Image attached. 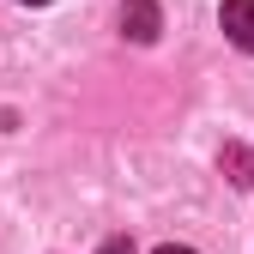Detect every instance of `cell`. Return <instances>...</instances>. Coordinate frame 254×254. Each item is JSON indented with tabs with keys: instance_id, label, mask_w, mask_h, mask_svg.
<instances>
[{
	"instance_id": "cell-4",
	"label": "cell",
	"mask_w": 254,
	"mask_h": 254,
	"mask_svg": "<svg viewBox=\"0 0 254 254\" xmlns=\"http://www.w3.org/2000/svg\"><path fill=\"white\" fill-rule=\"evenodd\" d=\"M151 254H200V248H182V242H164V248H151Z\"/></svg>"
},
{
	"instance_id": "cell-2",
	"label": "cell",
	"mask_w": 254,
	"mask_h": 254,
	"mask_svg": "<svg viewBox=\"0 0 254 254\" xmlns=\"http://www.w3.org/2000/svg\"><path fill=\"white\" fill-rule=\"evenodd\" d=\"M121 30H127L133 43H157V30H164L157 0H127V6H121Z\"/></svg>"
},
{
	"instance_id": "cell-1",
	"label": "cell",
	"mask_w": 254,
	"mask_h": 254,
	"mask_svg": "<svg viewBox=\"0 0 254 254\" xmlns=\"http://www.w3.org/2000/svg\"><path fill=\"white\" fill-rule=\"evenodd\" d=\"M218 24H224V37L242 55H254V0H224V6H218Z\"/></svg>"
},
{
	"instance_id": "cell-5",
	"label": "cell",
	"mask_w": 254,
	"mask_h": 254,
	"mask_svg": "<svg viewBox=\"0 0 254 254\" xmlns=\"http://www.w3.org/2000/svg\"><path fill=\"white\" fill-rule=\"evenodd\" d=\"M24 6H43V0H24Z\"/></svg>"
},
{
	"instance_id": "cell-3",
	"label": "cell",
	"mask_w": 254,
	"mask_h": 254,
	"mask_svg": "<svg viewBox=\"0 0 254 254\" xmlns=\"http://www.w3.org/2000/svg\"><path fill=\"white\" fill-rule=\"evenodd\" d=\"M103 254H133V242H127V236H109V242H103Z\"/></svg>"
}]
</instances>
